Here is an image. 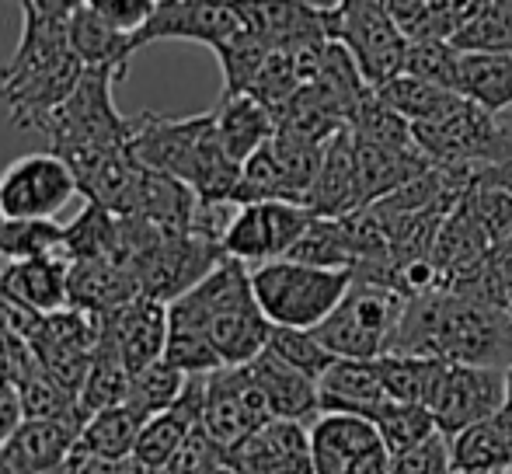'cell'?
I'll return each mask as SVG.
<instances>
[{
	"mask_svg": "<svg viewBox=\"0 0 512 474\" xmlns=\"http://www.w3.org/2000/svg\"><path fill=\"white\" fill-rule=\"evenodd\" d=\"M408 297L391 286L352 276V286L338 307L314 328L317 339L342 359H377L391 349Z\"/></svg>",
	"mask_w": 512,
	"mask_h": 474,
	"instance_id": "8",
	"label": "cell"
},
{
	"mask_svg": "<svg viewBox=\"0 0 512 474\" xmlns=\"http://www.w3.org/2000/svg\"><path fill=\"white\" fill-rule=\"evenodd\" d=\"M328 32L352 53L366 84L380 88L391 77L405 74L408 32L398 25L387 0H366V4H338L328 11Z\"/></svg>",
	"mask_w": 512,
	"mask_h": 474,
	"instance_id": "9",
	"label": "cell"
},
{
	"mask_svg": "<svg viewBox=\"0 0 512 474\" xmlns=\"http://www.w3.org/2000/svg\"><path fill=\"white\" fill-rule=\"evenodd\" d=\"M352 143H356V171H359V189H363L366 206L391 196L394 189H401L405 182L432 168V161L425 157L422 147L415 150L380 147V143L359 140L356 133H352Z\"/></svg>",
	"mask_w": 512,
	"mask_h": 474,
	"instance_id": "25",
	"label": "cell"
},
{
	"mask_svg": "<svg viewBox=\"0 0 512 474\" xmlns=\"http://www.w3.org/2000/svg\"><path fill=\"white\" fill-rule=\"evenodd\" d=\"M495 116L499 112L457 91L436 116L411 122V129L432 164H506L512 161V129Z\"/></svg>",
	"mask_w": 512,
	"mask_h": 474,
	"instance_id": "7",
	"label": "cell"
},
{
	"mask_svg": "<svg viewBox=\"0 0 512 474\" xmlns=\"http://www.w3.org/2000/svg\"><path fill=\"white\" fill-rule=\"evenodd\" d=\"M377 429L384 447L394 454H405L408 447L429 440L432 433H439L436 415L429 412V405H411V401H387L377 412Z\"/></svg>",
	"mask_w": 512,
	"mask_h": 474,
	"instance_id": "37",
	"label": "cell"
},
{
	"mask_svg": "<svg viewBox=\"0 0 512 474\" xmlns=\"http://www.w3.org/2000/svg\"><path fill=\"white\" fill-rule=\"evenodd\" d=\"M377 91H380V98H384V102H391L408 122H422V119L436 116V112L443 109L453 95H457V91L439 88V84H429V81H422V77H415V74L391 77V81L380 84Z\"/></svg>",
	"mask_w": 512,
	"mask_h": 474,
	"instance_id": "41",
	"label": "cell"
},
{
	"mask_svg": "<svg viewBox=\"0 0 512 474\" xmlns=\"http://www.w3.org/2000/svg\"><path fill=\"white\" fill-rule=\"evenodd\" d=\"M67 276H70V258L60 255V251L35 255V258H14V262H7L0 269V293L32 307V311L49 314L70 304Z\"/></svg>",
	"mask_w": 512,
	"mask_h": 474,
	"instance_id": "22",
	"label": "cell"
},
{
	"mask_svg": "<svg viewBox=\"0 0 512 474\" xmlns=\"http://www.w3.org/2000/svg\"><path fill=\"white\" fill-rule=\"evenodd\" d=\"M164 356L185 373H213L223 366L216 346L209 342L206 332L189 325H171L168 321V346H164Z\"/></svg>",
	"mask_w": 512,
	"mask_h": 474,
	"instance_id": "44",
	"label": "cell"
},
{
	"mask_svg": "<svg viewBox=\"0 0 512 474\" xmlns=\"http://www.w3.org/2000/svg\"><path fill=\"white\" fill-rule=\"evenodd\" d=\"M387 353L439 356L450 363L512 366V311L450 286L408 297Z\"/></svg>",
	"mask_w": 512,
	"mask_h": 474,
	"instance_id": "1",
	"label": "cell"
},
{
	"mask_svg": "<svg viewBox=\"0 0 512 474\" xmlns=\"http://www.w3.org/2000/svg\"><path fill=\"white\" fill-rule=\"evenodd\" d=\"M237 471V468H234ZM237 474H276V471H237Z\"/></svg>",
	"mask_w": 512,
	"mask_h": 474,
	"instance_id": "52",
	"label": "cell"
},
{
	"mask_svg": "<svg viewBox=\"0 0 512 474\" xmlns=\"http://www.w3.org/2000/svg\"><path fill=\"white\" fill-rule=\"evenodd\" d=\"M492 474H512L509 468H502V471H492Z\"/></svg>",
	"mask_w": 512,
	"mask_h": 474,
	"instance_id": "54",
	"label": "cell"
},
{
	"mask_svg": "<svg viewBox=\"0 0 512 474\" xmlns=\"http://www.w3.org/2000/svg\"><path fill=\"white\" fill-rule=\"evenodd\" d=\"M349 129L359 136V140L380 143V147H398V150L418 147L411 122L401 116L391 102H384L377 88H370L363 98H359L356 112H352V119H349Z\"/></svg>",
	"mask_w": 512,
	"mask_h": 474,
	"instance_id": "35",
	"label": "cell"
},
{
	"mask_svg": "<svg viewBox=\"0 0 512 474\" xmlns=\"http://www.w3.org/2000/svg\"><path fill=\"white\" fill-rule=\"evenodd\" d=\"M133 154L147 168L182 178L203 203L234 206L241 182V161L227 154L216 129V112L203 116H157L140 112L133 119Z\"/></svg>",
	"mask_w": 512,
	"mask_h": 474,
	"instance_id": "3",
	"label": "cell"
},
{
	"mask_svg": "<svg viewBox=\"0 0 512 474\" xmlns=\"http://www.w3.org/2000/svg\"><path fill=\"white\" fill-rule=\"evenodd\" d=\"M227 464H230L227 447H220L203 426H196L189 433V440L182 443V450L171 457L164 474H216L220 468H227Z\"/></svg>",
	"mask_w": 512,
	"mask_h": 474,
	"instance_id": "46",
	"label": "cell"
},
{
	"mask_svg": "<svg viewBox=\"0 0 512 474\" xmlns=\"http://www.w3.org/2000/svg\"><path fill=\"white\" fill-rule=\"evenodd\" d=\"M213 112H216V129H220L223 147L241 164L276 133V112L265 102H258L255 95H248V91L223 95Z\"/></svg>",
	"mask_w": 512,
	"mask_h": 474,
	"instance_id": "27",
	"label": "cell"
},
{
	"mask_svg": "<svg viewBox=\"0 0 512 474\" xmlns=\"http://www.w3.org/2000/svg\"><path fill=\"white\" fill-rule=\"evenodd\" d=\"M265 349H272L279 359H286V363L297 366V370H304L307 377H314V380H321V373L338 359L321 339H317L314 328L272 325L269 346H265Z\"/></svg>",
	"mask_w": 512,
	"mask_h": 474,
	"instance_id": "40",
	"label": "cell"
},
{
	"mask_svg": "<svg viewBox=\"0 0 512 474\" xmlns=\"http://www.w3.org/2000/svg\"><path fill=\"white\" fill-rule=\"evenodd\" d=\"M230 468L237 471H276L314 474L310 461V422L269 419L230 450Z\"/></svg>",
	"mask_w": 512,
	"mask_h": 474,
	"instance_id": "17",
	"label": "cell"
},
{
	"mask_svg": "<svg viewBox=\"0 0 512 474\" xmlns=\"http://www.w3.org/2000/svg\"><path fill=\"white\" fill-rule=\"evenodd\" d=\"M384 387L391 401H411V405H429L439 377H443L446 359L418 356V353H384L377 356Z\"/></svg>",
	"mask_w": 512,
	"mask_h": 474,
	"instance_id": "33",
	"label": "cell"
},
{
	"mask_svg": "<svg viewBox=\"0 0 512 474\" xmlns=\"http://www.w3.org/2000/svg\"><path fill=\"white\" fill-rule=\"evenodd\" d=\"M391 474H453L450 436L439 429L429 440L408 447L405 454H394Z\"/></svg>",
	"mask_w": 512,
	"mask_h": 474,
	"instance_id": "47",
	"label": "cell"
},
{
	"mask_svg": "<svg viewBox=\"0 0 512 474\" xmlns=\"http://www.w3.org/2000/svg\"><path fill=\"white\" fill-rule=\"evenodd\" d=\"M216 474H237L234 468H230V464H227V468H220V471H216Z\"/></svg>",
	"mask_w": 512,
	"mask_h": 474,
	"instance_id": "53",
	"label": "cell"
},
{
	"mask_svg": "<svg viewBox=\"0 0 512 474\" xmlns=\"http://www.w3.org/2000/svg\"><path fill=\"white\" fill-rule=\"evenodd\" d=\"M74 196H81V185L74 168L56 150L18 157L0 175L4 220H53Z\"/></svg>",
	"mask_w": 512,
	"mask_h": 474,
	"instance_id": "11",
	"label": "cell"
},
{
	"mask_svg": "<svg viewBox=\"0 0 512 474\" xmlns=\"http://www.w3.org/2000/svg\"><path fill=\"white\" fill-rule=\"evenodd\" d=\"M321 412H349L377 419L380 408L391 401L377 359H342L338 356L317 380Z\"/></svg>",
	"mask_w": 512,
	"mask_h": 474,
	"instance_id": "21",
	"label": "cell"
},
{
	"mask_svg": "<svg viewBox=\"0 0 512 474\" xmlns=\"http://www.w3.org/2000/svg\"><path fill=\"white\" fill-rule=\"evenodd\" d=\"M67 32H70V46H74V53L84 60V67L112 70L119 81L126 77L129 63H133V56H136L133 35L108 25V21L98 18L88 4H81L67 18Z\"/></svg>",
	"mask_w": 512,
	"mask_h": 474,
	"instance_id": "26",
	"label": "cell"
},
{
	"mask_svg": "<svg viewBox=\"0 0 512 474\" xmlns=\"http://www.w3.org/2000/svg\"><path fill=\"white\" fill-rule=\"evenodd\" d=\"M506 401H512V366H506Z\"/></svg>",
	"mask_w": 512,
	"mask_h": 474,
	"instance_id": "51",
	"label": "cell"
},
{
	"mask_svg": "<svg viewBox=\"0 0 512 474\" xmlns=\"http://www.w3.org/2000/svg\"><path fill=\"white\" fill-rule=\"evenodd\" d=\"M70 307L91 314H108L126 300L140 297L136 276L115 258H74L67 276Z\"/></svg>",
	"mask_w": 512,
	"mask_h": 474,
	"instance_id": "24",
	"label": "cell"
},
{
	"mask_svg": "<svg viewBox=\"0 0 512 474\" xmlns=\"http://www.w3.org/2000/svg\"><path fill=\"white\" fill-rule=\"evenodd\" d=\"M234 4L244 28L269 49L297 53L331 39L328 11L314 7L310 0H234Z\"/></svg>",
	"mask_w": 512,
	"mask_h": 474,
	"instance_id": "16",
	"label": "cell"
},
{
	"mask_svg": "<svg viewBox=\"0 0 512 474\" xmlns=\"http://www.w3.org/2000/svg\"><path fill=\"white\" fill-rule=\"evenodd\" d=\"M129 380H133V370L122 359V353L115 349V342L102 332L98 335V346L91 353V366L88 377H84L81 387V405L84 412H102V408L112 405H126L129 398Z\"/></svg>",
	"mask_w": 512,
	"mask_h": 474,
	"instance_id": "32",
	"label": "cell"
},
{
	"mask_svg": "<svg viewBox=\"0 0 512 474\" xmlns=\"http://www.w3.org/2000/svg\"><path fill=\"white\" fill-rule=\"evenodd\" d=\"M63 244V227L53 220H4L0 224V255L4 262L14 258L53 255Z\"/></svg>",
	"mask_w": 512,
	"mask_h": 474,
	"instance_id": "42",
	"label": "cell"
},
{
	"mask_svg": "<svg viewBox=\"0 0 512 474\" xmlns=\"http://www.w3.org/2000/svg\"><path fill=\"white\" fill-rule=\"evenodd\" d=\"M237 32H244V21L234 0H161L147 25L133 35V49L140 53L154 42H199L220 49Z\"/></svg>",
	"mask_w": 512,
	"mask_h": 474,
	"instance_id": "15",
	"label": "cell"
},
{
	"mask_svg": "<svg viewBox=\"0 0 512 474\" xmlns=\"http://www.w3.org/2000/svg\"><path fill=\"white\" fill-rule=\"evenodd\" d=\"M460 56L464 49L453 39H439V35H422V39H408L405 56V74H415L429 84L457 91L460 77Z\"/></svg>",
	"mask_w": 512,
	"mask_h": 474,
	"instance_id": "38",
	"label": "cell"
},
{
	"mask_svg": "<svg viewBox=\"0 0 512 474\" xmlns=\"http://www.w3.org/2000/svg\"><path fill=\"white\" fill-rule=\"evenodd\" d=\"M25 4L39 7L42 14H53V18H70L84 0H25Z\"/></svg>",
	"mask_w": 512,
	"mask_h": 474,
	"instance_id": "50",
	"label": "cell"
},
{
	"mask_svg": "<svg viewBox=\"0 0 512 474\" xmlns=\"http://www.w3.org/2000/svg\"><path fill=\"white\" fill-rule=\"evenodd\" d=\"M216 60H220V70H223V95H241L255 84L258 70L265 67L272 49L265 42H258L255 35L244 28L237 32L230 42H223L220 49H213Z\"/></svg>",
	"mask_w": 512,
	"mask_h": 474,
	"instance_id": "39",
	"label": "cell"
},
{
	"mask_svg": "<svg viewBox=\"0 0 512 474\" xmlns=\"http://www.w3.org/2000/svg\"><path fill=\"white\" fill-rule=\"evenodd\" d=\"M21 422H25V405H21L18 384L0 377V447L18 433Z\"/></svg>",
	"mask_w": 512,
	"mask_h": 474,
	"instance_id": "49",
	"label": "cell"
},
{
	"mask_svg": "<svg viewBox=\"0 0 512 474\" xmlns=\"http://www.w3.org/2000/svg\"><path fill=\"white\" fill-rule=\"evenodd\" d=\"M269 419H276V415H272L262 387L255 384L244 363L206 373L203 429L220 447H227V454Z\"/></svg>",
	"mask_w": 512,
	"mask_h": 474,
	"instance_id": "13",
	"label": "cell"
},
{
	"mask_svg": "<svg viewBox=\"0 0 512 474\" xmlns=\"http://www.w3.org/2000/svg\"><path fill=\"white\" fill-rule=\"evenodd\" d=\"M98 18H105L108 25H115L119 32L136 35L150 21V14L157 11L161 0H84Z\"/></svg>",
	"mask_w": 512,
	"mask_h": 474,
	"instance_id": "48",
	"label": "cell"
},
{
	"mask_svg": "<svg viewBox=\"0 0 512 474\" xmlns=\"http://www.w3.org/2000/svg\"><path fill=\"white\" fill-rule=\"evenodd\" d=\"M185 384H189V373L178 370L168 356H161V359H154V363L133 370L126 405H133L143 419H150V415H157V412H164V408L175 405V401L182 398Z\"/></svg>",
	"mask_w": 512,
	"mask_h": 474,
	"instance_id": "36",
	"label": "cell"
},
{
	"mask_svg": "<svg viewBox=\"0 0 512 474\" xmlns=\"http://www.w3.org/2000/svg\"><path fill=\"white\" fill-rule=\"evenodd\" d=\"M168 321L206 332L223 366L251 363L269 346L272 332V321L265 318L262 304L255 297L248 262L230 255L213 272H206L192 290L171 300Z\"/></svg>",
	"mask_w": 512,
	"mask_h": 474,
	"instance_id": "4",
	"label": "cell"
},
{
	"mask_svg": "<svg viewBox=\"0 0 512 474\" xmlns=\"http://www.w3.org/2000/svg\"><path fill=\"white\" fill-rule=\"evenodd\" d=\"M509 471H512V464H509Z\"/></svg>",
	"mask_w": 512,
	"mask_h": 474,
	"instance_id": "55",
	"label": "cell"
},
{
	"mask_svg": "<svg viewBox=\"0 0 512 474\" xmlns=\"http://www.w3.org/2000/svg\"><path fill=\"white\" fill-rule=\"evenodd\" d=\"M488 4L492 0H387V7L408 32V39H422V35L453 39Z\"/></svg>",
	"mask_w": 512,
	"mask_h": 474,
	"instance_id": "29",
	"label": "cell"
},
{
	"mask_svg": "<svg viewBox=\"0 0 512 474\" xmlns=\"http://www.w3.org/2000/svg\"><path fill=\"white\" fill-rule=\"evenodd\" d=\"M119 77L112 70L88 67L70 98L46 119L42 133L53 150L74 168L77 185H88L112 157L133 150V119L115 109L112 84Z\"/></svg>",
	"mask_w": 512,
	"mask_h": 474,
	"instance_id": "5",
	"label": "cell"
},
{
	"mask_svg": "<svg viewBox=\"0 0 512 474\" xmlns=\"http://www.w3.org/2000/svg\"><path fill=\"white\" fill-rule=\"evenodd\" d=\"M286 258L321 265V269H352L356 265V244H352L342 217H314Z\"/></svg>",
	"mask_w": 512,
	"mask_h": 474,
	"instance_id": "34",
	"label": "cell"
},
{
	"mask_svg": "<svg viewBox=\"0 0 512 474\" xmlns=\"http://www.w3.org/2000/svg\"><path fill=\"white\" fill-rule=\"evenodd\" d=\"M84 422H88V412L53 415V419H25L18 426V433L0 450L25 474H56L70 457V450L77 447Z\"/></svg>",
	"mask_w": 512,
	"mask_h": 474,
	"instance_id": "19",
	"label": "cell"
},
{
	"mask_svg": "<svg viewBox=\"0 0 512 474\" xmlns=\"http://www.w3.org/2000/svg\"><path fill=\"white\" fill-rule=\"evenodd\" d=\"M304 206L317 217H345L352 210H363V189H359V171H356V143H352V129L342 126L328 143H324L321 168L310 185Z\"/></svg>",
	"mask_w": 512,
	"mask_h": 474,
	"instance_id": "20",
	"label": "cell"
},
{
	"mask_svg": "<svg viewBox=\"0 0 512 474\" xmlns=\"http://www.w3.org/2000/svg\"><path fill=\"white\" fill-rule=\"evenodd\" d=\"M102 332L115 342V349L129 363V370L154 363L168 346V304L147 293L126 300L115 311L102 314Z\"/></svg>",
	"mask_w": 512,
	"mask_h": 474,
	"instance_id": "18",
	"label": "cell"
},
{
	"mask_svg": "<svg viewBox=\"0 0 512 474\" xmlns=\"http://www.w3.org/2000/svg\"><path fill=\"white\" fill-rule=\"evenodd\" d=\"M464 199L471 203L474 217L481 220V227L492 237V244L509 241L512 237V189H506V185H474Z\"/></svg>",
	"mask_w": 512,
	"mask_h": 474,
	"instance_id": "45",
	"label": "cell"
},
{
	"mask_svg": "<svg viewBox=\"0 0 512 474\" xmlns=\"http://www.w3.org/2000/svg\"><path fill=\"white\" fill-rule=\"evenodd\" d=\"M506 405V370L502 366L478 363H450L446 359L443 377L429 398V412L446 436L460 433L471 422L492 419Z\"/></svg>",
	"mask_w": 512,
	"mask_h": 474,
	"instance_id": "14",
	"label": "cell"
},
{
	"mask_svg": "<svg viewBox=\"0 0 512 474\" xmlns=\"http://www.w3.org/2000/svg\"><path fill=\"white\" fill-rule=\"evenodd\" d=\"M314 474H391V450L373 419L349 412H321L310 422Z\"/></svg>",
	"mask_w": 512,
	"mask_h": 474,
	"instance_id": "12",
	"label": "cell"
},
{
	"mask_svg": "<svg viewBox=\"0 0 512 474\" xmlns=\"http://www.w3.org/2000/svg\"><path fill=\"white\" fill-rule=\"evenodd\" d=\"M21 7L25 25L14 53L0 67V102L11 116V126L42 133L46 119L67 102L88 67L70 46L67 18L42 14L25 0Z\"/></svg>",
	"mask_w": 512,
	"mask_h": 474,
	"instance_id": "2",
	"label": "cell"
},
{
	"mask_svg": "<svg viewBox=\"0 0 512 474\" xmlns=\"http://www.w3.org/2000/svg\"><path fill=\"white\" fill-rule=\"evenodd\" d=\"M460 49H488V53H512V0H492L471 25L453 35Z\"/></svg>",
	"mask_w": 512,
	"mask_h": 474,
	"instance_id": "43",
	"label": "cell"
},
{
	"mask_svg": "<svg viewBox=\"0 0 512 474\" xmlns=\"http://www.w3.org/2000/svg\"><path fill=\"white\" fill-rule=\"evenodd\" d=\"M457 91L492 112L509 109L512 105V53L464 49V56H460Z\"/></svg>",
	"mask_w": 512,
	"mask_h": 474,
	"instance_id": "30",
	"label": "cell"
},
{
	"mask_svg": "<svg viewBox=\"0 0 512 474\" xmlns=\"http://www.w3.org/2000/svg\"><path fill=\"white\" fill-rule=\"evenodd\" d=\"M251 283L272 325L317 328L349 293L352 269H321L297 258H272L251 269Z\"/></svg>",
	"mask_w": 512,
	"mask_h": 474,
	"instance_id": "6",
	"label": "cell"
},
{
	"mask_svg": "<svg viewBox=\"0 0 512 474\" xmlns=\"http://www.w3.org/2000/svg\"><path fill=\"white\" fill-rule=\"evenodd\" d=\"M143 422L147 419L133 405H112L102 408V412H91L81 436H77V447L102 457V461H119V457H129L136 450Z\"/></svg>",
	"mask_w": 512,
	"mask_h": 474,
	"instance_id": "31",
	"label": "cell"
},
{
	"mask_svg": "<svg viewBox=\"0 0 512 474\" xmlns=\"http://www.w3.org/2000/svg\"><path fill=\"white\" fill-rule=\"evenodd\" d=\"M255 377V384L262 387L265 401H269L276 419H297V422H314L321 415V394H317V380L307 377L304 370L290 366L286 359H279L272 349H262L251 363H244Z\"/></svg>",
	"mask_w": 512,
	"mask_h": 474,
	"instance_id": "23",
	"label": "cell"
},
{
	"mask_svg": "<svg viewBox=\"0 0 512 474\" xmlns=\"http://www.w3.org/2000/svg\"><path fill=\"white\" fill-rule=\"evenodd\" d=\"M317 213L293 199H258V203H241L230 213V224L223 231L220 244L230 258L241 262H272L286 258L300 234L310 227Z\"/></svg>",
	"mask_w": 512,
	"mask_h": 474,
	"instance_id": "10",
	"label": "cell"
},
{
	"mask_svg": "<svg viewBox=\"0 0 512 474\" xmlns=\"http://www.w3.org/2000/svg\"><path fill=\"white\" fill-rule=\"evenodd\" d=\"M453 474H492L512 464V436L499 412L450 436Z\"/></svg>",
	"mask_w": 512,
	"mask_h": 474,
	"instance_id": "28",
	"label": "cell"
}]
</instances>
